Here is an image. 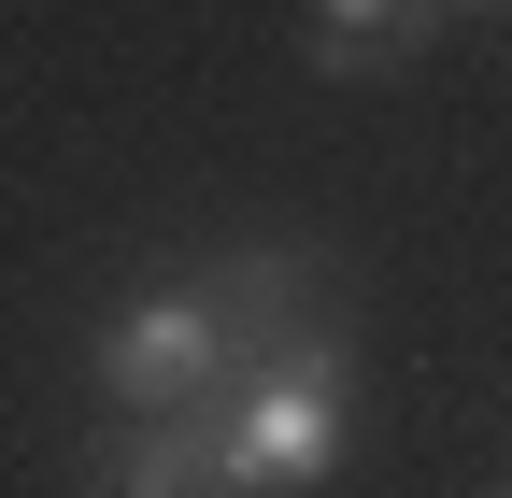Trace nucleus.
<instances>
[{
    "label": "nucleus",
    "mask_w": 512,
    "mask_h": 498,
    "mask_svg": "<svg viewBox=\"0 0 512 498\" xmlns=\"http://www.w3.org/2000/svg\"><path fill=\"white\" fill-rule=\"evenodd\" d=\"M214 442H228V484H285V498L328 484V470H342V356H328V342H313V356H299V342L256 356Z\"/></svg>",
    "instance_id": "obj_1"
},
{
    "label": "nucleus",
    "mask_w": 512,
    "mask_h": 498,
    "mask_svg": "<svg viewBox=\"0 0 512 498\" xmlns=\"http://www.w3.org/2000/svg\"><path fill=\"white\" fill-rule=\"evenodd\" d=\"M214 385H228V299H200V285H143V299L100 328V399H128V427L200 413Z\"/></svg>",
    "instance_id": "obj_2"
},
{
    "label": "nucleus",
    "mask_w": 512,
    "mask_h": 498,
    "mask_svg": "<svg viewBox=\"0 0 512 498\" xmlns=\"http://www.w3.org/2000/svg\"><path fill=\"white\" fill-rule=\"evenodd\" d=\"M114 498H228V442H200V413H157V427H128V456H114Z\"/></svg>",
    "instance_id": "obj_3"
},
{
    "label": "nucleus",
    "mask_w": 512,
    "mask_h": 498,
    "mask_svg": "<svg viewBox=\"0 0 512 498\" xmlns=\"http://www.w3.org/2000/svg\"><path fill=\"white\" fill-rule=\"evenodd\" d=\"M441 29V0H313V57L328 72H370V57H399Z\"/></svg>",
    "instance_id": "obj_4"
}]
</instances>
